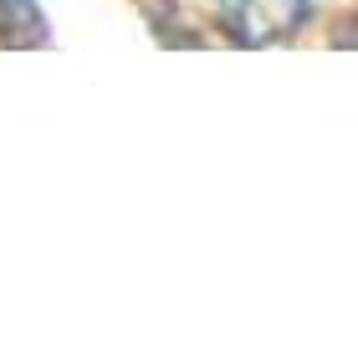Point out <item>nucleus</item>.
I'll return each mask as SVG.
<instances>
[{
	"mask_svg": "<svg viewBox=\"0 0 358 353\" xmlns=\"http://www.w3.org/2000/svg\"><path fill=\"white\" fill-rule=\"evenodd\" d=\"M220 15V26L231 31L241 46H271L287 41L292 31L307 26L313 0H210Z\"/></svg>",
	"mask_w": 358,
	"mask_h": 353,
	"instance_id": "obj_1",
	"label": "nucleus"
}]
</instances>
